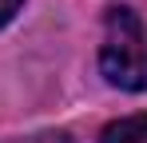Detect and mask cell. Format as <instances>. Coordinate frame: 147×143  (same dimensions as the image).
<instances>
[{
	"label": "cell",
	"mask_w": 147,
	"mask_h": 143,
	"mask_svg": "<svg viewBox=\"0 0 147 143\" xmlns=\"http://www.w3.org/2000/svg\"><path fill=\"white\" fill-rule=\"evenodd\" d=\"M36 143H68V135H60V131H56V135H40Z\"/></svg>",
	"instance_id": "obj_4"
},
{
	"label": "cell",
	"mask_w": 147,
	"mask_h": 143,
	"mask_svg": "<svg viewBox=\"0 0 147 143\" xmlns=\"http://www.w3.org/2000/svg\"><path fill=\"white\" fill-rule=\"evenodd\" d=\"M99 143H147V111L107 123L103 135H99Z\"/></svg>",
	"instance_id": "obj_2"
},
{
	"label": "cell",
	"mask_w": 147,
	"mask_h": 143,
	"mask_svg": "<svg viewBox=\"0 0 147 143\" xmlns=\"http://www.w3.org/2000/svg\"><path fill=\"white\" fill-rule=\"evenodd\" d=\"M20 4H24V0H0V28H4V24L20 12Z\"/></svg>",
	"instance_id": "obj_3"
},
{
	"label": "cell",
	"mask_w": 147,
	"mask_h": 143,
	"mask_svg": "<svg viewBox=\"0 0 147 143\" xmlns=\"http://www.w3.org/2000/svg\"><path fill=\"white\" fill-rule=\"evenodd\" d=\"M99 72L123 92H147V20L135 8H111L99 48Z\"/></svg>",
	"instance_id": "obj_1"
}]
</instances>
